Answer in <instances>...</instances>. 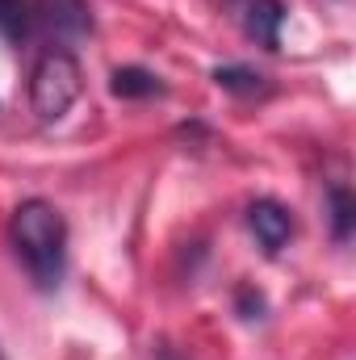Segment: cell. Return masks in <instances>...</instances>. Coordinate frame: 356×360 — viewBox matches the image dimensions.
<instances>
[{"mask_svg": "<svg viewBox=\"0 0 356 360\" xmlns=\"http://www.w3.org/2000/svg\"><path fill=\"white\" fill-rule=\"evenodd\" d=\"M0 109H4V101H0Z\"/></svg>", "mask_w": 356, "mask_h": 360, "instance_id": "12", "label": "cell"}, {"mask_svg": "<svg viewBox=\"0 0 356 360\" xmlns=\"http://www.w3.org/2000/svg\"><path fill=\"white\" fill-rule=\"evenodd\" d=\"M155 360H177V356H172V348H168V344H160V348H155Z\"/></svg>", "mask_w": 356, "mask_h": 360, "instance_id": "10", "label": "cell"}, {"mask_svg": "<svg viewBox=\"0 0 356 360\" xmlns=\"http://www.w3.org/2000/svg\"><path fill=\"white\" fill-rule=\"evenodd\" d=\"M214 84L227 92H239V96H256V92H265V76L260 72H252V68H243V63H227V68H214Z\"/></svg>", "mask_w": 356, "mask_h": 360, "instance_id": "9", "label": "cell"}, {"mask_svg": "<svg viewBox=\"0 0 356 360\" xmlns=\"http://www.w3.org/2000/svg\"><path fill=\"white\" fill-rule=\"evenodd\" d=\"M38 13L63 34V38H84L92 30L89 4L84 0H38Z\"/></svg>", "mask_w": 356, "mask_h": 360, "instance_id": "4", "label": "cell"}, {"mask_svg": "<svg viewBox=\"0 0 356 360\" xmlns=\"http://www.w3.org/2000/svg\"><path fill=\"white\" fill-rule=\"evenodd\" d=\"M80 92H84V72H80V63H76L72 51H46L34 63V76H30V109L42 122L68 117V109L80 101Z\"/></svg>", "mask_w": 356, "mask_h": 360, "instance_id": "2", "label": "cell"}, {"mask_svg": "<svg viewBox=\"0 0 356 360\" xmlns=\"http://www.w3.org/2000/svg\"><path fill=\"white\" fill-rule=\"evenodd\" d=\"M327 218H331L336 243H348V239H352V226H356V197L344 180H336V184L327 188Z\"/></svg>", "mask_w": 356, "mask_h": 360, "instance_id": "6", "label": "cell"}, {"mask_svg": "<svg viewBox=\"0 0 356 360\" xmlns=\"http://www.w3.org/2000/svg\"><path fill=\"white\" fill-rule=\"evenodd\" d=\"M0 360H8V352H4V344H0Z\"/></svg>", "mask_w": 356, "mask_h": 360, "instance_id": "11", "label": "cell"}, {"mask_svg": "<svg viewBox=\"0 0 356 360\" xmlns=\"http://www.w3.org/2000/svg\"><path fill=\"white\" fill-rule=\"evenodd\" d=\"M109 92L122 96V101H143V96H160L164 92V80L147 68H117L113 80H109Z\"/></svg>", "mask_w": 356, "mask_h": 360, "instance_id": "7", "label": "cell"}, {"mask_svg": "<svg viewBox=\"0 0 356 360\" xmlns=\"http://www.w3.org/2000/svg\"><path fill=\"white\" fill-rule=\"evenodd\" d=\"M8 243L21 260V269L30 272V281L51 293L63 285V272H68V218L42 201V197H30L13 210L8 218Z\"/></svg>", "mask_w": 356, "mask_h": 360, "instance_id": "1", "label": "cell"}, {"mask_svg": "<svg viewBox=\"0 0 356 360\" xmlns=\"http://www.w3.org/2000/svg\"><path fill=\"white\" fill-rule=\"evenodd\" d=\"M248 226L256 231V239H260L265 252H281V248L293 239V218H289V210H285L281 201H272V197L252 201V210H248Z\"/></svg>", "mask_w": 356, "mask_h": 360, "instance_id": "3", "label": "cell"}, {"mask_svg": "<svg viewBox=\"0 0 356 360\" xmlns=\"http://www.w3.org/2000/svg\"><path fill=\"white\" fill-rule=\"evenodd\" d=\"M30 25H34L30 0H0V38L4 42H25Z\"/></svg>", "mask_w": 356, "mask_h": 360, "instance_id": "8", "label": "cell"}, {"mask_svg": "<svg viewBox=\"0 0 356 360\" xmlns=\"http://www.w3.org/2000/svg\"><path fill=\"white\" fill-rule=\"evenodd\" d=\"M281 21H285L281 0H252L248 4V34L256 42H265L268 51H276V42H281Z\"/></svg>", "mask_w": 356, "mask_h": 360, "instance_id": "5", "label": "cell"}]
</instances>
